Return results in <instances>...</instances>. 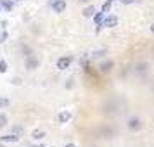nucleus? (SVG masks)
<instances>
[{
    "label": "nucleus",
    "instance_id": "4",
    "mask_svg": "<svg viewBox=\"0 0 154 147\" xmlns=\"http://www.w3.org/2000/svg\"><path fill=\"white\" fill-rule=\"evenodd\" d=\"M50 7H52V11H54V12L61 14V12H64V11H66L68 4H66V0H52V2H50Z\"/></svg>",
    "mask_w": 154,
    "mask_h": 147
},
{
    "label": "nucleus",
    "instance_id": "30",
    "mask_svg": "<svg viewBox=\"0 0 154 147\" xmlns=\"http://www.w3.org/2000/svg\"><path fill=\"white\" fill-rule=\"evenodd\" d=\"M31 147H36V145H31Z\"/></svg>",
    "mask_w": 154,
    "mask_h": 147
},
{
    "label": "nucleus",
    "instance_id": "6",
    "mask_svg": "<svg viewBox=\"0 0 154 147\" xmlns=\"http://www.w3.org/2000/svg\"><path fill=\"white\" fill-rule=\"evenodd\" d=\"M102 24H104V28H114V26L118 24V17H116L114 14L106 16V17H104V23H102Z\"/></svg>",
    "mask_w": 154,
    "mask_h": 147
},
{
    "label": "nucleus",
    "instance_id": "31",
    "mask_svg": "<svg viewBox=\"0 0 154 147\" xmlns=\"http://www.w3.org/2000/svg\"><path fill=\"white\" fill-rule=\"evenodd\" d=\"M0 7H2V5H0Z\"/></svg>",
    "mask_w": 154,
    "mask_h": 147
},
{
    "label": "nucleus",
    "instance_id": "11",
    "mask_svg": "<svg viewBox=\"0 0 154 147\" xmlns=\"http://www.w3.org/2000/svg\"><path fill=\"white\" fill-rule=\"evenodd\" d=\"M104 17H106L104 12H102V11H97L95 16H94V23H95V24H102V23H104Z\"/></svg>",
    "mask_w": 154,
    "mask_h": 147
},
{
    "label": "nucleus",
    "instance_id": "3",
    "mask_svg": "<svg viewBox=\"0 0 154 147\" xmlns=\"http://www.w3.org/2000/svg\"><path fill=\"white\" fill-rule=\"evenodd\" d=\"M112 68H114V63H112L111 59H106V61H102V63L97 66L99 73H102V75H107V73H111Z\"/></svg>",
    "mask_w": 154,
    "mask_h": 147
},
{
    "label": "nucleus",
    "instance_id": "25",
    "mask_svg": "<svg viewBox=\"0 0 154 147\" xmlns=\"http://www.w3.org/2000/svg\"><path fill=\"white\" fill-rule=\"evenodd\" d=\"M64 147H76V145H75V144H66Z\"/></svg>",
    "mask_w": 154,
    "mask_h": 147
},
{
    "label": "nucleus",
    "instance_id": "19",
    "mask_svg": "<svg viewBox=\"0 0 154 147\" xmlns=\"http://www.w3.org/2000/svg\"><path fill=\"white\" fill-rule=\"evenodd\" d=\"M7 69H9V64H7V61L0 59V73H7Z\"/></svg>",
    "mask_w": 154,
    "mask_h": 147
},
{
    "label": "nucleus",
    "instance_id": "10",
    "mask_svg": "<svg viewBox=\"0 0 154 147\" xmlns=\"http://www.w3.org/2000/svg\"><path fill=\"white\" fill-rule=\"evenodd\" d=\"M97 12V7L95 5H88V7L83 9V17H94Z\"/></svg>",
    "mask_w": 154,
    "mask_h": 147
},
{
    "label": "nucleus",
    "instance_id": "27",
    "mask_svg": "<svg viewBox=\"0 0 154 147\" xmlns=\"http://www.w3.org/2000/svg\"><path fill=\"white\" fill-rule=\"evenodd\" d=\"M2 4H4V0H0V5H2Z\"/></svg>",
    "mask_w": 154,
    "mask_h": 147
},
{
    "label": "nucleus",
    "instance_id": "21",
    "mask_svg": "<svg viewBox=\"0 0 154 147\" xmlns=\"http://www.w3.org/2000/svg\"><path fill=\"white\" fill-rule=\"evenodd\" d=\"M11 83H12V85H16V87H17V85H21V83H23V80H21V78H19V76H14V78H12V80H11Z\"/></svg>",
    "mask_w": 154,
    "mask_h": 147
},
{
    "label": "nucleus",
    "instance_id": "16",
    "mask_svg": "<svg viewBox=\"0 0 154 147\" xmlns=\"http://www.w3.org/2000/svg\"><path fill=\"white\" fill-rule=\"evenodd\" d=\"M11 133H14V135H17V137H21L23 133H24V128H23V126H12V128H11Z\"/></svg>",
    "mask_w": 154,
    "mask_h": 147
},
{
    "label": "nucleus",
    "instance_id": "8",
    "mask_svg": "<svg viewBox=\"0 0 154 147\" xmlns=\"http://www.w3.org/2000/svg\"><path fill=\"white\" fill-rule=\"evenodd\" d=\"M71 119V112L69 111H61L59 112V114H57V121H59V123H68V121H69Z\"/></svg>",
    "mask_w": 154,
    "mask_h": 147
},
{
    "label": "nucleus",
    "instance_id": "12",
    "mask_svg": "<svg viewBox=\"0 0 154 147\" xmlns=\"http://www.w3.org/2000/svg\"><path fill=\"white\" fill-rule=\"evenodd\" d=\"M107 54V49H100V50H95V52H92V59H100V57H104Z\"/></svg>",
    "mask_w": 154,
    "mask_h": 147
},
{
    "label": "nucleus",
    "instance_id": "17",
    "mask_svg": "<svg viewBox=\"0 0 154 147\" xmlns=\"http://www.w3.org/2000/svg\"><path fill=\"white\" fill-rule=\"evenodd\" d=\"M9 123V118H7V114H4V112H0V128H5Z\"/></svg>",
    "mask_w": 154,
    "mask_h": 147
},
{
    "label": "nucleus",
    "instance_id": "15",
    "mask_svg": "<svg viewBox=\"0 0 154 147\" xmlns=\"http://www.w3.org/2000/svg\"><path fill=\"white\" fill-rule=\"evenodd\" d=\"M14 0H4V4H2V7L5 9V11H9V12H11V11H12V9H14Z\"/></svg>",
    "mask_w": 154,
    "mask_h": 147
},
{
    "label": "nucleus",
    "instance_id": "5",
    "mask_svg": "<svg viewBox=\"0 0 154 147\" xmlns=\"http://www.w3.org/2000/svg\"><path fill=\"white\" fill-rule=\"evenodd\" d=\"M38 66H40V61H38L36 57H33V56L26 57V61H24V68H26L28 71H35Z\"/></svg>",
    "mask_w": 154,
    "mask_h": 147
},
{
    "label": "nucleus",
    "instance_id": "28",
    "mask_svg": "<svg viewBox=\"0 0 154 147\" xmlns=\"http://www.w3.org/2000/svg\"><path fill=\"white\" fill-rule=\"evenodd\" d=\"M14 2H21V0H14Z\"/></svg>",
    "mask_w": 154,
    "mask_h": 147
},
{
    "label": "nucleus",
    "instance_id": "18",
    "mask_svg": "<svg viewBox=\"0 0 154 147\" xmlns=\"http://www.w3.org/2000/svg\"><path fill=\"white\" fill-rule=\"evenodd\" d=\"M11 106V99L7 97H0V109H4V107H9Z\"/></svg>",
    "mask_w": 154,
    "mask_h": 147
},
{
    "label": "nucleus",
    "instance_id": "1",
    "mask_svg": "<svg viewBox=\"0 0 154 147\" xmlns=\"http://www.w3.org/2000/svg\"><path fill=\"white\" fill-rule=\"evenodd\" d=\"M71 63H73V57H71V56H63V57H59V59H57L56 68H57V69H61V71H64V69H68V68L71 66Z\"/></svg>",
    "mask_w": 154,
    "mask_h": 147
},
{
    "label": "nucleus",
    "instance_id": "20",
    "mask_svg": "<svg viewBox=\"0 0 154 147\" xmlns=\"http://www.w3.org/2000/svg\"><path fill=\"white\" fill-rule=\"evenodd\" d=\"M21 50H23V56H26V57H29L31 54H33V50L29 49L28 45H23V47H21Z\"/></svg>",
    "mask_w": 154,
    "mask_h": 147
},
{
    "label": "nucleus",
    "instance_id": "24",
    "mask_svg": "<svg viewBox=\"0 0 154 147\" xmlns=\"http://www.w3.org/2000/svg\"><path fill=\"white\" fill-rule=\"evenodd\" d=\"M151 33H154V21L151 23Z\"/></svg>",
    "mask_w": 154,
    "mask_h": 147
},
{
    "label": "nucleus",
    "instance_id": "29",
    "mask_svg": "<svg viewBox=\"0 0 154 147\" xmlns=\"http://www.w3.org/2000/svg\"><path fill=\"white\" fill-rule=\"evenodd\" d=\"M0 147H4V145H2V142H0Z\"/></svg>",
    "mask_w": 154,
    "mask_h": 147
},
{
    "label": "nucleus",
    "instance_id": "13",
    "mask_svg": "<svg viewBox=\"0 0 154 147\" xmlns=\"http://www.w3.org/2000/svg\"><path fill=\"white\" fill-rule=\"evenodd\" d=\"M43 137H45V132L43 130H33V133H31V139L33 140H42Z\"/></svg>",
    "mask_w": 154,
    "mask_h": 147
},
{
    "label": "nucleus",
    "instance_id": "7",
    "mask_svg": "<svg viewBox=\"0 0 154 147\" xmlns=\"http://www.w3.org/2000/svg\"><path fill=\"white\" fill-rule=\"evenodd\" d=\"M19 139H21V137H17L14 133H7V135H2V137H0V142H2V144H14V142H17Z\"/></svg>",
    "mask_w": 154,
    "mask_h": 147
},
{
    "label": "nucleus",
    "instance_id": "26",
    "mask_svg": "<svg viewBox=\"0 0 154 147\" xmlns=\"http://www.w3.org/2000/svg\"><path fill=\"white\" fill-rule=\"evenodd\" d=\"M80 2H90V0H80Z\"/></svg>",
    "mask_w": 154,
    "mask_h": 147
},
{
    "label": "nucleus",
    "instance_id": "2",
    "mask_svg": "<svg viewBox=\"0 0 154 147\" xmlns=\"http://www.w3.org/2000/svg\"><path fill=\"white\" fill-rule=\"evenodd\" d=\"M126 128L130 132H139L140 128H142V121L137 116H132V118H128V121H126Z\"/></svg>",
    "mask_w": 154,
    "mask_h": 147
},
{
    "label": "nucleus",
    "instance_id": "9",
    "mask_svg": "<svg viewBox=\"0 0 154 147\" xmlns=\"http://www.w3.org/2000/svg\"><path fill=\"white\" fill-rule=\"evenodd\" d=\"M147 69H149V64H147L146 61H140V63L135 64V71H137L139 75H144V73H147Z\"/></svg>",
    "mask_w": 154,
    "mask_h": 147
},
{
    "label": "nucleus",
    "instance_id": "14",
    "mask_svg": "<svg viewBox=\"0 0 154 147\" xmlns=\"http://www.w3.org/2000/svg\"><path fill=\"white\" fill-rule=\"evenodd\" d=\"M112 2H114V0H106L104 4H102V7H100V11H102L104 14H107V12L111 11V7H112Z\"/></svg>",
    "mask_w": 154,
    "mask_h": 147
},
{
    "label": "nucleus",
    "instance_id": "23",
    "mask_svg": "<svg viewBox=\"0 0 154 147\" xmlns=\"http://www.w3.org/2000/svg\"><path fill=\"white\" fill-rule=\"evenodd\" d=\"M66 87H68V88H71V87H73V80H68V83H66Z\"/></svg>",
    "mask_w": 154,
    "mask_h": 147
},
{
    "label": "nucleus",
    "instance_id": "22",
    "mask_svg": "<svg viewBox=\"0 0 154 147\" xmlns=\"http://www.w3.org/2000/svg\"><path fill=\"white\" fill-rule=\"evenodd\" d=\"M121 2V5H130V4H135L137 0H119Z\"/></svg>",
    "mask_w": 154,
    "mask_h": 147
}]
</instances>
